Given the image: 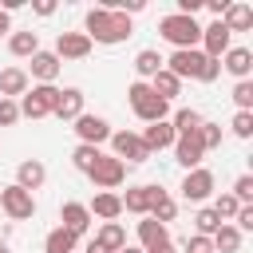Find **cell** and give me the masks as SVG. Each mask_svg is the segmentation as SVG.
Here are the masks:
<instances>
[{
    "instance_id": "6da1fadb",
    "label": "cell",
    "mask_w": 253,
    "mask_h": 253,
    "mask_svg": "<svg viewBox=\"0 0 253 253\" xmlns=\"http://www.w3.org/2000/svg\"><path fill=\"white\" fill-rule=\"evenodd\" d=\"M91 43H123L130 36V16L115 12V8H91L87 12V32Z\"/></svg>"
},
{
    "instance_id": "7a4b0ae2",
    "label": "cell",
    "mask_w": 253,
    "mask_h": 253,
    "mask_svg": "<svg viewBox=\"0 0 253 253\" xmlns=\"http://www.w3.org/2000/svg\"><path fill=\"white\" fill-rule=\"evenodd\" d=\"M158 32H162V40L174 43V51H190V47L202 43V24H198L194 16H178V12H170V16L158 20Z\"/></svg>"
},
{
    "instance_id": "3957f363",
    "label": "cell",
    "mask_w": 253,
    "mask_h": 253,
    "mask_svg": "<svg viewBox=\"0 0 253 253\" xmlns=\"http://www.w3.org/2000/svg\"><path fill=\"white\" fill-rule=\"evenodd\" d=\"M126 99H130V111H134L142 123H158V119H166V111H170V103L158 99V95L150 91V83H142V79H134V83L126 87Z\"/></svg>"
},
{
    "instance_id": "277c9868",
    "label": "cell",
    "mask_w": 253,
    "mask_h": 253,
    "mask_svg": "<svg viewBox=\"0 0 253 253\" xmlns=\"http://www.w3.org/2000/svg\"><path fill=\"white\" fill-rule=\"evenodd\" d=\"M55 99H59V87L55 83H36L20 95V119H47L55 111Z\"/></svg>"
},
{
    "instance_id": "5b68a950",
    "label": "cell",
    "mask_w": 253,
    "mask_h": 253,
    "mask_svg": "<svg viewBox=\"0 0 253 253\" xmlns=\"http://www.w3.org/2000/svg\"><path fill=\"white\" fill-rule=\"evenodd\" d=\"M111 150H115V158L126 166V162H146L150 158V150H146V142L134 134V130H111Z\"/></svg>"
},
{
    "instance_id": "8992f818",
    "label": "cell",
    "mask_w": 253,
    "mask_h": 253,
    "mask_svg": "<svg viewBox=\"0 0 253 253\" xmlns=\"http://www.w3.org/2000/svg\"><path fill=\"white\" fill-rule=\"evenodd\" d=\"M0 206H4V213H8L12 221H28V217L36 213V198H32L28 190H20L16 182L0 190Z\"/></svg>"
},
{
    "instance_id": "52a82bcc",
    "label": "cell",
    "mask_w": 253,
    "mask_h": 253,
    "mask_svg": "<svg viewBox=\"0 0 253 253\" xmlns=\"http://www.w3.org/2000/svg\"><path fill=\"white\" fill-rule=\"evenodd\" d=\"M99 190H115V186H123V178H126V166L115 158V154H99V162L91 166V174H87Z\"/></svg>"
},
{
    "instance_id": "ba28073f",
    "label": "cell",
    "mask_w": 253,
    "mask_h": 253,
    "mask_svg": "<svg viewBox=\"0 0 253 253\" xmlns=\"http://www.w3.org/2000/svg\"><path fill=\"white\" fill-rule=\"evenodd\" d=\"M75 134H79V142L83 146H103V142H111V123L107 119H99V115H79L75 119Z\"/></svg>"
},
{
    "instance_id": "9c48e42d",
    "label": "cell",
    "mask_w": 253,
    "mask_h": 253,
    "mask_svg": "<svg viewBox=\"0 0 253 253\" xmlns=\"http://www.w3.org/2000/svg\"><path fill=\"white\" fill-rule=\"evenodd\" d=\"M91 55V40L83 32H59L55 36V59H87Z\"/></svg>"
},
{
    "instance_id": "30bf717a",
    "label": "cell",
    "mask_w": 253,
    "mask_h": 253,
    "mask_svg": "<svg viewBox=\"0 0 253 253\" xmlns=\"http://www.w3.org/2000/svg\"><path fill=\"white\" fill-rule=\"evenodd\" d=\"M210 194H213V170L198 166V170H190V174L182 178V198H186V202H206Z\"/></svg>"
},
{
    "instance_id": "8fae6325",
    "label": "cell",
    "mask_w": 253,
    "mask_h": 253,
    "mask_svg": "<svg viewBox=\"0 0 253 253\" xmlns=\"http://www.w3.org/2000/svg\"><path fill=\"white\" fill-rule=\"evenodd\" d=\"M225 51H229V28H225L221 20L206 24V28H202V55H210V59H221Z\"/></svg>"
},
{
    "instance_id": "7c38bea8",
    "label": "cell",
    "mask_w": 253,
    "mask_h": 253,
    "mask_svg": "<svg viewBox=\"0 0 253 253\" xmlns=\"http://www.w3.org/2000/svg\"><path fill=\"white\" fill-rule=\"evenodd\" d=\"M202 51L198 47H190V51H174L170 59H166V71L174 75V79H198V71H202Z\"/></svg>"
},
{
    "instance_id": "4fadbf2b",
    "label": "cell",
    "mask_w": 253,
    "mask_h": 253,
    "mask_svg": "<svg viewBox=\"0 0 253 253\" xmlns=\"http://www.w3.org/2000/svg\"><path fill=\"white\" fill-rule=\"evenodd\" d=\"M202 154H206V150H202L198 130H194V134H178V138H174V158H178L186 170H198V166H202Z\"/></svg>"
},
{
    "instance_id": "5bb4252c",
    "label": "cell",
    "mask_w": 253,
    "mask_h": 253,
    "mask_svg": "<svg viewBox=\"0 0 253 253\" xmlns=\"http://www.w3.org/2000/svg\"><path fill=\"white\" fill-rule=\"evenodd\" d=\"M138 138H142V142H146V150L154 154V150H170L178 134H174V126H170V119H158V123H150V126H146V130H142Z\"/></svg>"
},
{
    "instance_id": "9a60e30c",
    "label": "cell",
    "mask_w": 253,
    "mask_h": 253,
    "mask_svg": "<svg viewBox=\"0 0 253 253\" xmlns=\"http://www.w3.org/2000/svg\"><path fill=\"white\" fill-rule=\"evenodd\" d=\"M43 178H47V166H43L40 158H24V162L16 166V186H20V190H28V194H32V190H40V186H43Z\"/></svg>"
},
{
    "instance_id": "2e32d148",
    "label": "cell",
    "mask_w": 253,
    "mask_h": 253,
    "mask_svg": "<svg viewBox=\"0 0 253 253\" xmlns=\"http://www.w3.org/2000/svg\"><path fill=\"white\" fill-rule=\"evenodd\" d=\"M59 225H63V229H71L75 237H79V233H87V225H91L87 206H83V202H63V206H59Z\"/></svg>"
},
{
    "instance_id": "e0dca14e",
    "label": "cell",
    "mask_w": 253,
    "mask_h": 253,
    "mask_svg": "<svg viewBox=\"0 0 253 253\" xmlns=\"http://www.w3.org/2000/svg\"><path fill=\"white\" fill-rule=\"evenodd\" d=\"M119 202H123L126 213L146 217V213H150V202H154V186H130L126 194H119Z\"/></svg>"
},
{
    "instance_id": "ac0fdd59",
    "label": "cell",
    "mask_w": 253,
    "mask_h": 253,
    "mask_svg": "<svg viewBox=\"0 0 253 253\" xmlns=\"http://www.w3.org/2000/svg\"><path fill=\"white\" fill-rule=\"evenodd\" d=\"M87 213H91V217H99V221H115V217L123 213V202H119V194H115V190H99V194H95V202L87 206Z\"/></svg>"
},
{
    "instance_id": "d6986e66",
    "label": "cell",
    "mask_w": 253,
    "mask_h": 253,
    "mask_svg": "<svg viewBox=\"0 0 253 253\" xmlns=\"http://www.w3.org/2000/svg\"><path fill=\"white\" fill-rule=\"evenodd\" d=\"M51 115H55V119H71V123H75V119L83 115V91H79V87H63V91H59V99H55V111H51Z\"/></svg>"
},
{
    "instance_id": "ffe728a7",
    "label": "cell",
    "mask_w": 253,
    "mask_h": 253,
    "mask_svg": "<svg viewBox=\"0 0 253 253\" xmlns=\"http://www.w3.org/2000/svg\"><path fill=\"white\" fill-rule=\"evenodd\" d=\"M221 67H225L229 75H237V79H249V71H253V51H249V47H229V51L221 55Z\"/></svg>"
},
{
    "instance_id": "44dd1931",
    "label": "cell",
    "mask_w": 253,
    "mask_h": 253,
    "mask_svg": "<svg viewBox=\"0 0 253 253\" xmlns=\"http://www.w3.org/2000/svg\"><path fill=\"white\" fill-rule=\"evenodd\" d=\"M28 91V71L24 67H4L0 71V99H20Z\"/></svg>"
},
{
    "instance_id": "7402d4cb",
    "label": "cell",
    "mask_w": 253,
    "mask_h": 253,
    "mask_svg": "<svg viewBox=\"0 0 253 253\" xmlns=\"http://www.w3.org/2000/svg\"><path fill=\"white\" fill-rule=\"evenodd\" d=\"M221 24L229 28V36H233V32H249V28H253V8H249V4H241V0H233V4L225 8Z\"/></svg>"
},
{
    "instance_id": "603a6c76",
    "label": "cell",
    "mask_w": 253,
    "mask_h": 253,
    "mask_svg": "<svg viewBox=\"0 0 253 253\" xmlns=\"http://www.w3.org/2000/svg\"><path fill=\"white\" fill-rule=\"evenodd\" d=\"M59 59H55V51H36L32 55V79H40V83H55V75H59Z\"/></svg>"
},
{
    "instance_id": "cb8c5ba5",
    "label": "cell",
    "mask_w": 253,
    "mask_h": 253,
    "mask_svg": "<svg viewBox=\"0 0 253 253\" xmlns=\"http://www.w3.org/2000/svg\"><path fill=\"white\" fill-rule=\"evenodd\" d=\"M174 213H178V202H174L162 186H154V202H150V213H146V217H154L158 225H170Z\"/></svg>"
},
{
    "instance_id": "d4e9b609",
    "label": "cell",
    "mask_w": 253,
    "mask_h": 253,
    "mask_svg": "<svg viewBox=\"0 0 253 253\" xmlns=\"http://www.w3.org/2000/svg\"><path fill=\"white\" fill-rule=\"evenodd\" d=\"M8 51L12 55H20V59H32L36 51H40V36L28 28V32H12L8 36Z\"/></svg>"
},
{
    "instance_id": "484cf974",
    "label": "cell",
    "mask_w": 253,
    "mask_h": 253,
    "mask_svg": "<svg viewBox=\"0 0 253 253\" xmlns=\"http://www.w3.org/2000/svg\"><path fill=\"white\" fill-rule=\"evenodd\" d=\"M75 245H79V237H75L71 229H63V225H55V229L43 237V253H75Z\"/></svg>"
},
{
    "instance_id": "4316f807",
    "label": "cell",
    "mask_w": 253,
    "mask_h": 253,
    "mask_svg": "<svg viewBox=\"0 0 253 253\" xmlns=\"http://www.w3.org/2000/svg\"><path fill=\"white\" fill-rule=\"evenodd\" d=\"M162 67H166V59H162L158 51H150V47H142V51L134 55V71L142 75V83H150V79H154Z\"/></svg>"
},
{
    "instance_id": "83f0119b",
    "label": "cell",
    "mask_w": 253,
    "mask_h": 253,
    "mask_svg": "<svg viewBox=\"0 0 253 253\" xmlns=\"http://www.w3.org/2000/svg\"><path fill=\"white\" fill-rule=\"evenodd\" d=\"M210 241H213V253H237V249H241V233H237V225H229V221H221Z\"/></svg>"
},
{
    "instance_id": "f1b7e54d",
    "label": "cell",
    "mask_w": 253,
    "mask_h": 253,
    "mask_svg": "<svg viewBox=\"0 0 253 253\" xmlns=\"http://www.w3.org/2000/svg\"><path fill=\"white\" fill-rule=\"evenodd\" d=\"M158 241H170L166 225H158L154 217H142V221H138V249H150V245H158Z\"/></svg>"
},
{
    "instance_id": "f546056e",
    "label": "cell",
    "mask_w": 253,
    "mask_h": 253,
    "mask_svg": "<svg viewBox=\"0 0 253 253\" xmlns=\"http://www.w3.org/2000/svg\"><path fill=\"white\" fill-rule=\"evenodd\" d=\"M107 253H119L123 245H126V229L119 225V221H103V229H99V237H95Z\"/></svg>"
},
{
    "instance_id": "4dcf8cb0",
    "label": "cell",
    "mask_w": 253,
    "mask_h": 253,
    "mask_svg": "<svg viewBox=\"0 0 253 253\" xmlns=\"http://www.w3.org/2000/svg\"><path fill=\"white\" fill-rule=\"evenodd\" d=\"M150 91H154L158 99H166V103H170L174 95H182V79H174V75H170V71L162 67V71H158V75L150 79Z\"/></svg>"
},
{
    "instance_id": "1f68e13d",
    "label": "cell",
    "mask_w": 253,
    "mask_h": 253,
    "mask_svg": "<svg viewBox=\"0 0 253 253\" xmlns=\"http://www.w3.org/2000/svg\"><path fill=\"white\" fill-rule=\"evenodd\" d=\"M202 123H206V119H202V115H198L194 107H182V111H178V115L170 119V126H174V134H194V130H198Z\"/></svg>"
},
{
    "instance_id": "d6a6232c",
    "label": "cell",
    "mask_w": 253,
    "mask_h": 253,
    "mask_svg": "<svg viewBox=\"0 0 253 253\" xmlns=\"http://www.w3.org/2000/svg\"><path fill=\"white\" fill-rule=\"evenodd\" d=\"M217 225H221V217L213 213V206H202V210L194 213V233H198V237H213Z\"/></svg>"
},
{
    "instance_id": "836d02e7",
    "label": "cell",
    "mask_w": 253,
    "mask_h": 253,
    "mask_svg": "<svg viewBox=\"0 0 253 253\" xmlns=\"http://www.w3.org/2000/svg\"><path fill=\"white\" fill-rule=\"evenodd\" d=\"M99 154H103L99 146H83V142H79V146L71 150V162H75V170H79V174H91V166L99 162Z\"/></svg>"
},
{
    "instance_id": "e575fe53",
    "label": "cell",
    "mask_w": 253,
    "mask_h": 253,
    "mask_svg": "<svg viewBox=\"0 0 253 253\" xmlns=\"http://www.w3.org/2000/svg\"><path fill=\"white\" fill-rule=\"evenodd\" d=\"M233 103H237V111H253V83H249V79H237Z\"/></svg>"
},
{
    "instance_id": "d590c367",
    "label": "cell",
    "mask_w": 253,
    "mask_h": 253,
    "mask_svg": "<svg viewBox=\"0 0 253 253\" xmlns=\"http://www.w3.org/2000/svg\"><path fill=\"white\" fill-rule=\"evenodd\" d=\"M198 138H202V150H213V146H221V126L217 123H202Z\"/></svg>"
},
{
    "instance_id": "8d00e7d4",
    "label": "cell",
    "mask_w": 253,
    "mask_h": 253,
    "mask_svg": "<svg viewBox=\"0 0 253 253\" xmlns=\"http://www.w3.org/2000/svg\"><path fill=\"white\" fill-rule=\"evenodd\" d=\"M237 210H241V202H237L233 194H217V202H213V213H217L221 221H229V217H233Z\"/></svg>"
},
{
    "instance_id": "74e56055",
    "label": "cell",
    "mask_w": 253,
    "mask_h": 253,
    "mask_svg": "<svg viewBox=\"0 0 253 253\" xmlns=\"http://www.w3.org/2000/svg\"><path fill=\"white\" fill-rule=\"evenodd\" d=\"M229 126H233V134H237V138H253V111H237Z\"/></svg>"
},
{
    "instance_id": "f35d334b",
    "label": "cell",
    "mask_w": 253,
    "mask_h": 253,
    "mask_svg": "<svg viewBox=\"0 0 253 253\" xmlns=\"http://www.w3.org/2000/svg\"><path fill=\"white\" fill-rule=\"evenodd\" d=\"M20 123V103L16 99H0V126H16Z\"/></svg>"
},
{
    "instance_id": "ab89813d",
    "label": "cell",
    "mask_w": 253,
    "mask_h": 253,
    "mask_svg": "<svg viewBox=\"0 0 253 253\" xmlns=\"http://www.w3.org/2000/svg\"><path fill=\"white\" fill-rule=\"evenodd\" d=\"M233 198H237L241 206H249V202H253V178H249V174H241V178L233 182Z\"/></svg>"
},
{
    "instance_id": "60d3db41",
    "label": "cell",
    "mask_w": 253,
    "mask_h": 253,
    "mask_svg": "<svg viewBox=\"0 0 253 253\" xmlns=\"http://www.w3.org/2000/svg\"><path fill=\"white\" fill-rule=\"evenodd\" d=\"M182 253H213V241H210V237H198V233H190V237L182 241Z\"/></svg>"
},
{
    "instance_id": "b9f144b4",
    "label": "cell",
    "mask_w": 253,
    "mask_h": 253,
    "mask_svg": "<svg viewBox=\"0 0 253 253\" xmlns=\"http://www.w3.org/2000/svg\"><path fill=\"white\" fill-rule=\"evenodd\" d=\"M217 75H221V59H210V55H206V59H202V71H198V83H213Z\"/></svg>"
},
{
    "instance_id": "7bdbcfd3",
    "label": "cell",
    "mask_w": 253,
    "mask_h": 253,
    "mask_svg": "<svg viewBox=\"0 0 253 253\" xmlns=\"http://www.w3.org/2000/svg\"><path fill=\"white\" fill-rule=\"evenodd\" d=\"M233 221H237V233H249V229H253V206H241V210L233 213Z\"/></svg>"
},
{
    "instance_id": "ee69618b",
    "label": "cell",
    "mask_w": 253,
    "mask_h": 253,
    "mask_svg": "<svg viewBox=\"0 0 253 253\" xmlns=\"http://www.w3.org/2000/svg\"><path fill=\"white\" fill-rule=\"evenodd\" d=\"M202 12V0H178V16H198Z\"/></svg>"
},
{
    "instance_id": "f6af8a7d",
    "label": "cell",
    "mask_w": 253,
    "mask_h": 253,
    "mask_svg": "<svg viewBox=\"0 0 253 253\" xmlns=\"http://www.w3.org/2000/svg\"><path fill=\"white\" fill-rule=\"evenodd\" d=\"M32 8H36V16H51V12H55V4H51V0H36Z\"/></svg>"
},
{
    "instance_id": "bcb514c9",
    "label": "cell",
    "mask_w": 253,
    "mask_h": 253,
    "mask_svg": "<svg viewBox=\"0 0 253 253\" xmlns=\"http://www.w3.org/2000/svg\"><path fill=\"white\" fill-rule=\"evenodd\" d=\"M142 253H178V249H174V241H158V245H150V249H142Z\"/></svg>"
},
{
    "instance_id": "7dc6e473",
    "label": "cell",
    "mask_w": 253,
    "mask_h": 253,
    "mask_svg": "<svg viewBox=\"0 0 253 253\" xmlns=\"http://www.w3.org/2000/svg\"><path fill=\"white\" fill-rule=\"evenodd\" d=\"M4 32H12V20H8V12L0 8V36H4Z\"/></svg>"
},
{
    "instance_id": "c3c4849f",
    "label": "cell",
    "mask_w": 253,
    "mask_h": 253,
    "mask_svg": "<svg viewBox=\"0 0 253 253\" xmlns=\"http://www.w3.org/2000/svg\"><path fill=\"white\" fill-rule=\"evenodd\" d=\"M83 253H107V249H103L99 241H87V249H83Z\"/></svg>"
},
{
    "instance_id": "681fc988",
    "label": "cell",
    "mask_w": 253,
    "mask_h": 253,
    "mask_svg": "<svg viewBox=\"0 0 253 253\" xmlns=\"http://www.w3.org/2000/svg\"><path fill=\"white\" fill-rule=\"evenodd\" d=\"M119 253H142V249H138V245H123Z\"/></svg>"
},
{
    "instance_id": "f907efd6",
    "label": "cell",
    "mask_w": 253,
    "mask_h": 253,
    "mask_svg": "<svg viewBox=\"0 0 253 253\" xmlns=\"http://www.w3.org/2000/svg\"><path fill=\"white\" fill-rule=\"evenodd\" d=\"M0 253H12V249H8V245H4V241H0Z\"/></svg>"
}]
</instances>
